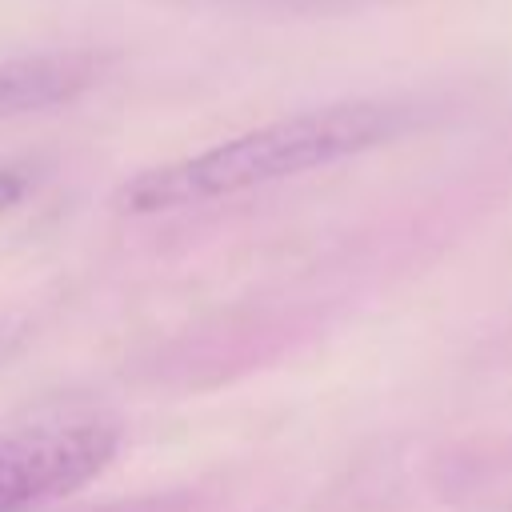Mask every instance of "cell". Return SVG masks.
<instances>
[{"mask_svg": "<svg viewBox=\"0 0 512 512\" xmlns=\"http://www.w3.org/2000/svg\"><path fill=\"white\" fill-rule=\"evenodd\" d=\"M424 120V108L412 100H340L308 108L232 140H220L204 152L156 164L120 184L116 208L132 216L176 212L224 196H240L300 172L340 164L348 156L372 152L388 140H400Z\"/></svg>", "mask_w": 512, "mask_h": 512, "instance_id": "1", "label": "cell"}, {"mask_svg": "<svg viewBox=\"0 0 512 512\" xmlns=\"http://www.w3.org/2000/svg\"><path fill=\"white\" fill-rule=\"evenodd\" d=\"M120 448L104 420H48L0 432V512L52 504L96 480Z\"/></svg>", "mask_w": 512, "mask_h": 512, "instance_id": "2", "label": "cell"}, {"mask_svg": "<svg viewBox=\"0 0 512 512\" xmlns=\"http://www.w3.org/2000/svg\"><path fill=\"white\" fill-rule=\"evenodd\" d=\"M100 76V60L88 52H44L0 64V120L44 112L76 100Z\"/></svg>", "mask_w": 512, "mask_h": 512, "instance_id": "3", "label": "cell"}, {"mask_svg": "<svg viewBox=\"0 0 512 512\" xmlns=\"http://www.w3.org/2000/svg\"><path fill=\"white\" fill-rule=\"evenodd\" d=\"M156 4H180V8H228V12H280V16H336L356 12L388 0H156Z\"/></svg>", "mask_w": 512, "mask_h": 512, "instance_id": "4", "label": "cell"}, {"mask_svg": "<svg viewBox=\"0 0 512 512\" xmlns=\"http://www.w3.org/2000/svg\"><path fill=\"white\" fill-rule=\"evenodd\" d=\"M24 192H28V180L20 172H12V168H0V212H8L12 204H20Z\"/></svg>", "mask_w": 512, "mask_h": 512, "instance_id": "5", "label": "cell"}]
</instances>
